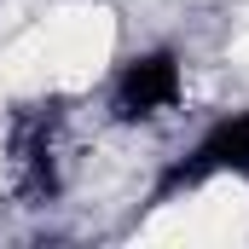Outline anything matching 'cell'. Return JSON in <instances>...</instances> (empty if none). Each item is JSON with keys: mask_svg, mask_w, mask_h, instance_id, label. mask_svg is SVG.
Listing matches in <instances>:
<instances>
[{"mask_svg": "<svg viewBox=\"0 0 249 249\" xmlns=\"http://www.w3.org/2000/svg\"><path fill=\"white\" fill-rule=\"evenodd\" d=\"M220 168H232V174H249V116H232V122H220L203 145H197V157L180 162V168H168V180H162V197L180 186H197L203 174H220Z\"/></svg>", "mask_w": 249, "mask_h": 249, "instance_id": "7a4b0ae2", "label": "cell"}, {"mask_svg": "<svg viewBox=\"0 0 249 249\" xmlns=\"http://www.w3.org/2000/svg\"><path fill=\"white\" fill-rule=\"evenodd\" d=\"M180 99V64L168 53H151V58L127 64L122 81H116V116L139 122V116H157Z\"/></svg>", "mask_w": 249, "mask_h": 249, "instance_id": "6da1fadb", "label": "cell"}]
</instances>
